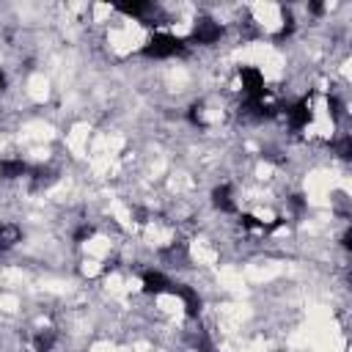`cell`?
<instances>
[{"mask_svg":"<svg viewBox=\"0 0 352 352\" xmlns=\"http://www.w3.org/2000/svg\"><path fill=\"white\" fill-rule=\"evenodd\" d=\"M140 52L146 58H176V55H184L187 52V44L179 36H170V33H154L143 44Z\"/></svg>","mask_w":352,"mask_h":352,"instance_id":"1","label":"cell"},{"mask_svg":"<svg viewBox=\"0 0 352 352\" xmlns=\"http://www.w3.org/2000/svg\"><path fill=\"white\" fill-rule=\"evenodd\" d=\"M239 80H242V88L248 94V99H264L267 96V88H264V77L256 66H242L239 69Z\"/></svg>","mask_w":352,"mask_h":352,"instance_id":"2","label":"cell"},{"mask_svg":"<svg viewBox=\"0 0 352 352\" xmlns=\"http://www.w3.org/2000/svg\"><path fill=\"white\" fill-rule=\"evenodd\" d=\"M220 36H223V28H220L217 22H212V19H198V25H195L190 41H195V44H214V41H220Z\"/></svg>","mask_w":352,"mask_h":352,"instance_id":"3","label":"cell"},{"mask_svg":"<svg viewBox=\"0 0 352 352\" xmlns=\"http://www.w3.org/2000/svg\"><path fill=\"white\" fill-rule=\"evenodd\" d=\"M140 280H143V292H146V294L170 292V283H173L168 275H162V272H157V270H146V272L140 275Z\"/></svg>","mask_w":352,"mask_h":352,"instance_id":"4","label":"cell"},{"mask_svg":"<svg viewBox=\"0 0 352 352\" xmlns=\"http://www.w3.org/2000/svg\"><path fill=\"white\" fill-rule=\"evenodd\" d=\"M170 292L184 300L187 316H198V314H201V297H198V292H195L192 286H187V283H170Z\"/></svg>","mask_w":352,"mask_h":352,"instance_id":"5","label":"cell"},{"mask_svg":"<svg viewBox=\"0 0 352 352\" xmlns=\"http://www.w3.org/2000/svg\"><path fill=\"white\" fill-rule=\"evenodd\" d=\"M286 118H289V126H292V129H302V126L311 121V104H308V99L294 102V104L286 110Z\"/></svg>","mask_w":352,"mask_h":352,"instance_id":"6","label":"cell"},{"mask_svg":"<svg viewBox=\"0 0 352 352\" xmlns=\"http://www.w3.org/2000/svg\"><path fill=\"white\" fill-rule=\"evenodd\" d=\"M212 204H214L220 212H234L236 204H234V198H231V184L214 187V190H212Z\"/></svg>","mask_w":352,"mask_h":352,"instance_id":"7","label":"cell"},{"mask_svg":"<svg viewBox=\"0 0 352 352\" xmlns=\"http://www.w3.org/2000/svg\"><path fill=\"white\" fill-rule=\"evenodd\" d=\"M30 170V165L25 160H0V176L3 179H19Z\"/></svg>","mask_w":352,"mask_h":352,"instance_id":"8","label":"cell"},{"mask_svg":"<svg viewBox=\"0 0 352 352\" xmlns=\"http://www.w3.org/2000/svg\"><path fill=\"white\" fill-rule=\"evenodd\" d=\"M19 236H22V231L14 223H0V253L8 250V248H14L19 242Z\"/></svg>","mask_w":352,"mask_h":352,"instance_id":"9","label":"cell"},{"mask_svg":"<svg viewBox=\"0 0 352 352\" xmlns=\"http://www.w3.org/2000/svg\"><path fill=\"white\" fill-rule=\"evenodd\" d=\"M121 14H126V16H143V14H148V11H154V6L151 3H121V6H116Z\"/></svg>","mask_w":352,"mask_h":352,"instance_id":"10","label":"cell"},{"mask_svg":"<svg viewBox=\"0 0 352 352\" xmlns=\"http://www.w3.org/2000/svg\"><path fill=\"white\" fill-rule=\"evenodd\" d=\"M52 344H55V330H41V333L36 336V341H33L36 352H50Z\"/></svg>","mask_w":352,"mask_h":352,"instance_id":"11","label":"cell"},{"mask_svg":"<svg viewBox=\"0 0 352 352\" xmlns=\"http://www.w3.org/2000/svg\"><path fill=\"white\" fill-rule=\"evenodd\" d=\"M292 30H294V16H292L289 11H283V28L278 30V36H275V41H283L286 36H292Z\"/></svg>","mask_w":352,"mask_h":352,"instance_id":"12","label":"cell"},{"mask_svg":"<svg viewBox=\"0 0 352 352\" xmlns=\"http://www.w3.org/2000/svg\"><path fill=\"white\" fill-rule=\"evenodd\" d=\"M336 148H338V157L349 160V157H352V138H349V135H344V138L338 140V146H336Z\"/></svg>","mask_w":352,"mask_h":352,"instance_id":"13","label":"cell"},{"mask_svg":"<svg viewBox=\"0 0 352 352\" xmlns=\"http://www.w3.org/2000/svg\"><path fill=\"white\" fill-rule=\"evenodd\" d=\"M239 223H242V228H250V231H264V223H258L253 214H242V217H239Z\"/></svg>","mask_w":352,"mask_h":352,"instance_id":"14","label":"cell"},{"mask_svg":"<svg viewBox=\"0 0 352 352\" xmlns=\"http://www.w3.org/2000/svg\"><path fill=\"white\" fill-rule=\"evenodd\" d=\"M91 234H94V228H91V226L85 223V226H80V228L74 231V242H82V239H88Z\"/></svg>","mask_w":352,"mask_h":352,"instance_id":"15","label":"cell"},{"mask_svg":"<svg viewBox=\"0 0 352 352\" xmlns=\"http://www.w3.org/2000/svg\"><path fill=\"white\" fill-rule=\"evenodd\" d=\"M341 245H344V248H346V250H349V248H352V231H349V228H346V231H344V236H341Z\"/></svg>","mask_w":352,"mask_h":352,"instance_id":"16","label":"cell"},{"mask_svg":"<svg viewBox=\"0 0 352 352\" xmlns=\"http://www.w3.org/2000/svg\"><path fill=\"white\" fill-rule=\"evenodd\" d=\"M292 206H294V209H302V206H305L302 195H292Z\"/></svg>","mask_w":352,"mask_h":352,"instance_id":"17","label":"cell"},{"mask_svg":"<svg viewBox=\"0 0 352 352\" xmlns=\"http://www.w3.org/2000/svg\"><path fill=\"white\" fill-rule=\"evenodd\" d=\"M308 8H311V11H314V14H322V11H324V6H322V3H311V6H308Z\"/></svg>","mask_w":352,"mask_h":352,"instance_id":"18","label":"cell"},{"mask_svg":"<svg viewBox=\"0 0 352 352\" xmlns=\"http://www.w3.org/2000/svg\"><path fill=\"white\" fill-rule=\"evenodd\" d=\"M0 88H6V74L0 72Z\"/></svg>","mask_w":352,"mask_h":352,"instance_id":"19","label":"cell"}]
</instances>
